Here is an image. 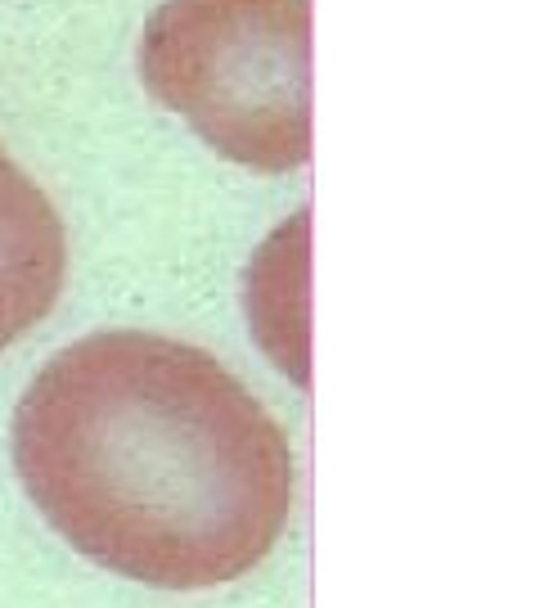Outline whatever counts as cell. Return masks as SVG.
<instances>
[{
  "label": "cell",
  "instance_id": "cell-2",
  "mask_svg": "<svg viewBox=\"0 0 540 608\" xmlns=\"http://www.w3.org/2000/svg\"><path fill=\"white\" fill-rule=\"evenodd\" d=\"M140 82L216 154L252 172L311 158V0H162Z\"/></svg>",
  "mask_w": 540,
  "mask_h": 608
},
{
  "label": "cell",
  "instance_id": "cell-1",
  "mask_svg": "<svg viewBox=\"0 0 540 608\" xmlns=\"http://www.w3.org/2000/svg\"><path fill=\"white\" fill-rule=\"evenodd\" d=\"M14 469L117 577L203 590L252 572L293 514V451L203 347L113 329L63 347L14 410Z\"/></svg>",
  "mask_w": 540,
  "mask_h": 608
},
{
  "label": "cell",
  "instance_id": "cell-3",
  "mask_svg": "<svg viewBox=\"0 0 540 608\" xmlns=\"http://www.w3.org/2000/svg\"><path fill=\"white\" fill-rule=\"evenodd\" d=\"M68 235L45 190L0 145V352L59 302Z\"/></svg>",
  "mask_w": 540,
  "mask_h": 608
}]
</instances>
